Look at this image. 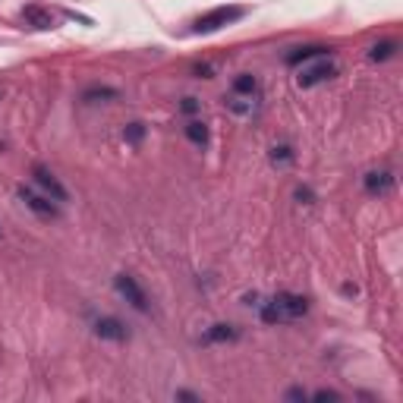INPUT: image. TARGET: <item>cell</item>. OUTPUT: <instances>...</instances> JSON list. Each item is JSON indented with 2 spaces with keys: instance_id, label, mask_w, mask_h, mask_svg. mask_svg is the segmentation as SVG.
<instances>
[{
  "instance_id": "cell-1",
  "label": "cell",
  "mask_w": 403,
  "mask_h": 403,
  "mask_svg": "<svg viewBox=\"0 0 403 403\" xmlns=\"http://www.w3.org/2000/svg\"><path fill=\"white\" fill-rule=\"evenodd\" d=\"M255 309H259L265 325H290V321L306 318L309 300L300 293H277L265 302H255Z\"/></svg>"
},
{
  "instance_id": "cell-2",
  "label": "cell",
  "mask_w": 403,
  "mask_h": 403,
  "mask_svg": "<svg viewBox=\"0 0 403 403\" xmlns=\"http://www.w3.org/2000/svg\"><path fill=\"white\" fill-rule=\"evenodd\" d=\"M246 16V7H214L208 13H202L196 22H192V32L196 35H212V32H221V28L233 26Z\"/></svg>"
},
{
  "instance_id": "cell-3",
  "label": "cell",
  "mask_w": 403,
  "mask_h": 403,
  "mask_svg": "<svg viewBox=\"0 0 403 403\" xmlns=\"http://www.w3.org/2000/svg\"><path fill=\"white\" fill-rule=\"evenodd\" d=\"M337 76V67L328 60V57H312V60H306L300 67V73H296V83H300V89H315V85L328 83V79H334Z\"/></svg>"
},
{
  "instance_id": "cell-4",
  "label": "cell",
  "mask_w": 403,
  "mask_h": 403,
  "mask_svg": "<svg viewBox=\"0 0 403 403\" xmlns=\"http://www.w3.org/2000/svg\"><path fill=\"white\" fill-rule=\"evenodd\" d=\"M114 287H117V293H120L132 309H136V312H148V309H151L148 306V296H145V290L139 287L136 277H130V274H117Z\"/></svg>"
},
{
  "instance_id": "cell-5",
  "label": "cell",
  "mask_w": 403,
  "mask_h": 403,
  "mask_svg": "<svg viewBox=\"0 0 403 403\" xmlns=\"http://www.w3.org/2000/svg\"><path fill=\"white\" fill-rule=\"evenodd\" d=\"M32 177H35V183H38V189H42L51 202H67V198H69L67 186H63L60 180L54 177V171H48L44 164H35L32 167Z\"/></svg>"
},
{
  "instance_id": "cell-6",
  "label": "cell",
  "mask_w": 403,
  "mask_h": 403,
  "mask_svg": "<svg viewBox=\"0 0 403 403\" xmlns=\"http://www.w3.org/2000/svg\"><path fill=\"white\" fill-rule=\"evenodd\" d=\"M19 198H22V205H26L28 212H35L38 218H57V205L44 196V192H35V189H26V186H22Z\"/></svg>"
},
{
  "instance_id": "cell-7",
  "label": "cell",
  "mask_w": 403,
  "mask_h": 403,
  "mask_svg": "<svg viewBox=\"0 0 403 403\" xmlns=\"http://www.w3.org/2000/svg\"><path fill=\"white\" fill-rule=\"evenodd\" d=\"M224 104L237 120H252V117L259 114V95H239V92H230V98H227Z\"/></svg>"
},
{
  "instance_id": "cell-8",
  "label": "cell",
  "mask_w": 403,
  "mask_h": 403,
  "mask_svg": "<svg viewBox=\"0 0 403 403\" xmlns=\"http://www.w3.org/2000/svg\"><path fill=\"white\" fill-rule=\"evenodd\" d=\"M19 19L26 22V26H32V28H42V32H48V28L57 26L54 13H51V10H44V7H38V3H28V7H22L19 10Z\"/></svg>"
},
{
  "instance_id": "cell-9",
  "label": "cell",
  "mask_w": 403,
  "mask_h": 403,
  "mask_svg": "<svg viewBox=\"0 0 403 403\" xmlns=\"http://www.w3.org/2000/svg\"><path fill=\"white\" fill-rule=\"evenodd\" d=\"M95 334L101 337V341H126V337H130V331H126V325L120 318L104 315V318L95 321Z\"/></svg>"
},
{
  "instance_id": "cell-10",
  "label": "cell",
  "mask_w": 403,
  "mask_h": 403,
  "mask_svg": "<svg viewBox=\"0 0 403 403\" xmlns=\"http://www.w3.org/2000/svg\"><path fill=\"white\" fill-rule=\"evenodd\" d=\"M391 186H394V173L391 171L366 173V192H372V196H384V192H391Z\"/></svg>"
},
{
  "instance_id": "cell-11",
  "label": "cell",
  "mask_w": 403,
  "mask_h": 403,
  "mask_svg": "<svg viewBox=\"0 0 403 403\" xmlns=\"http://www.w3.org/2000/svg\"><path fill=\"white\" fill-rule=\"evenodd\" d=\"M237 328L233 325H212V328L202 334V343H227V341H237Z\"/></svg>"
},
{
  "instance_id": "cell-12",
  "label": "cell",
  "mask_w": 403,
  "mask_h": 403,
  "mask_svg": "<svg viewBox=\"0 0 403 403\" xmlns=\"http://www.w3.org/2000/svg\"><path fill=\"white\" fill-rule=\"evenodd\" d=\"M186 139H189L192 145H198V148H205L212 132H208V126L202 123V120H189V123H186Z\"/></svg>"
},
{
  "instance_id": "cell-13",
  "label": "cell",
  "mask_w": 403,
  "mask_h": 403,
  "mask_svg": "<svg viewBox=\"0 0 403 403\" xmlns=\"http://www.w3.org/2000/svg\"><path fill=\"white\" fill-rule=\"evenodd\" d=\"M328 48H321V44H306V48H293L287 54V63L290 67H296V63H306V60H312V57H321Z\"/></svg>"
},
{
  "instance_id": "cell-14",
  "label": "cell",
  "mask_w": 403,
  "mask_h": 403,
  "mask_svg": "<svg viewBox=\"0 0 403 403\" xmlns=\"http://www.w3.org/2000/svg\"><path fill=\"white\" fill-rule=\"evenodd\" d=\"M233 92H239V95H259V79H255L252 73H243L233 79Z\"/></svg>"
},
{
  "instance_id": "cell-15",
  "label": "cell",
  "mask_w": 403,
  "mask_h": 403,
  "mask_svg": "<svg viewBox=\"0 0 403 403\" xmlns=\"http://www.w3.org/2000/svg\"><path fill=\"white\" fill-rule=\"evenodd\" d=\"M271 161L280 167H287L290 161H293V151H290V145H274L271 148Z\"/></svg>"
},
{
  "instance_id": "cell-16",
  "label": "cell",
  "mask_w": 403,
  "mask_h": 403,
  "mask_svg": "<svg viewBox=\"0 0 403 403\" xmlns=\"http://www.w3.org/2000/svg\"><path fill=\"white\" fill-rule=\"evenodd\" d=\"M394 51H397L394 42H384V44H375L369 57H372V60H388V57H394Z\"/></svg>"
},
{
  "instance_id": "cell-17",
  "label": "cell",
  "mask_w": 403,
  "mask_h": 403,
  "mask_svg": "<svg viewBox=\"0 0 403 403\" xmlns=\"http://www.w3.org/2000/svg\"><path fill=\"white\" fill-rule=\"evenodd\" d=\"M142 136H145V126H142V123H130V126L123 130V139H126V142H139Z\"/></svg>"
},
{
  "instance_id": "cell-18",
  "label": "cell",
  "mask_w": 403,
  "mask_h": 403,
  "mask_svg": "<svg viewBox=\"0 0 403 403\" xmlns=\"http://www.w3.org/2000/svg\"><path fill=\"white\" fill-rule=\"evenodd\" d=\"M95 98H117V89H89L85 92V101H95Z\"/></svg>"
},
{
  "instance_id": "cell-19",
  "label": "cell",
  "mask_w": 403,
  "mask_h": 403,
  "mask_svg": "<svg viewBox=\"0 0 403 403\" xmlns=\"http://www.w3.org/2000/svg\"><path fill=\"white\" fill-rule=\"evenodd\" d=\"M315 400H341V394H337V391H318Z\"/></svg>"
},
{
  "instance_id": "cell-20",
  "label": "cell",
  "mask_w": 403,
  "mask_h": 403,
  "mask_svg": "<svg viewBox=\"0 0 403 403\" xmlns=\"http://www.w3.org/2000/svg\"><path fill=\"white\" fill-rule=\"evenodd\" d=\"M296 198H300V202H312V189H306V186H300V189H296Z\"/></svg>"
},
{
  "instance_id": "cell-21",
  "label": "cell",
  "mask_w": 403,
  "mask_h": 403,
  "mask_svg": "<svg viewBox=\"0 0 403 403\" xmlns=\"http://www.w3.org/2000/svg\"><path fill=\"white\" fill-rule=\"evenodd\" d=\"M183 110H186V114H196L198 101H196V98H183Z\"/></svg>"
}]
</instances>
